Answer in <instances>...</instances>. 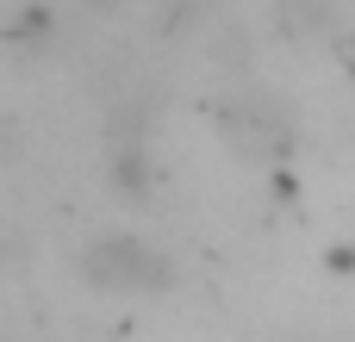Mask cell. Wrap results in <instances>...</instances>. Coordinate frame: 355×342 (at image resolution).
Segmentation results:
<instances>
[{"label":"cell","instance_id":"cell-2","mask_svg":"<svg viewBox=\"0 0 355 342\" xmlns=\"http://www.w3.org/2000/svg\"><path fill=\"white\" fill-rule=\"evenodd\" d=\"M106 174H112V187H119L125 199H137V193L150 187V156H144L137 143H119V150L106 156Z\"/></svg>","mask_w":355,"mask_h":342},{"label":"cell","instance_id":"cell-1","mask_svg":"<svg viewBox=\"0 0 355 342\" xmlns=\"http://www.w3.org/2000/svg\"><path fill=\"white\" fill-rule=\"evenodd\" d=\"M81 280L100 287V293H168L175 287V262L131 237V231H100L87 249H81Z\"/></svg>","mask_w":355,"mask_h":342}]
</instances>
